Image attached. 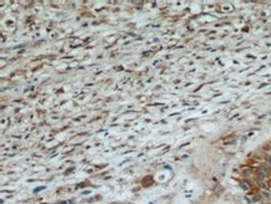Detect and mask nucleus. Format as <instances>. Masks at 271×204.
I'll return each instance as SVG.
<instances>
[{
  "instance_id": "f257e3e1",
  "label": "nucleus",
  "mask_w": 271,
  "mask_h": 204,
  "mask_svg": "<svg viewBox=\"0 0 271 204\" xmlns=\"http://www.w3.org/2000/svg\"><path fill=\"white\" fill-rule=\"evenodd\" d=\"M257 173L262 177H269L270 176V168H269L266 164H261V165H259V168H257Z\"/></svg>"
},
{
  "instance_id": "f03ea898",
  "label": "nucleus",
  "mask_w": 271,
  "mask_h": 204,
  "mask_svg": "<svg viewBox=\"0 0 271 204\" xmlns=\"http://www.w3.org/2000/svg\"><path fill=\"white\" fill-rule=\"evenodd\" d=\"M243 188H244V189H250L251 186H250V183H249V182H244V183H243Z\"/></svg>"
},
{
  "instance_id": "7ed1b4c3",
  "label": "nucleus",
  "mask_w": 271,
  "mask_h": 204,
  "mask_svg": "<svg viewBox=\"0 0 271 204\" xmlns=\"http://www.w3.org/2000/svg\"><path fill=\"white\" fill-rule=\"evenodd\" d=\"M260 199H261V195H260V194H255L254 198H252V200H254V202H259Z\"/></svg>"
},
{
  "instance_id": "20e7f679",
  "label": "nucleus",
  "mask_w": 271,
  "mask_h": 204,
  "mask_svg": "<svg viewBox=\"0 0 271 204\" xmlns=\"http://www.w3.org/2000/svg\"><path fill=\"white\" fill-rule=\"evenodd\" d=\"M266 162L269 163V164H271V154H269V156H266Z\"/></svg>"
},
{
  "instance_id": "39448f33",
  "label": "nucleus",
  "mask_w": 271,
  "mask_h": 204,
  "mask_svg": "<svg viewBox=\"0 0 271 204\" xmlns=\"http://www.w3.org/2000/svg\"><path fill=\"white\" fill-rule=\"evenodd\" d=\"M264 149H265V151H271V147L269 146V144H266L265 147H264Z\"/></svg>"
},
{
  "instance_id": "423d86ee",
  "label": "nucleus",
  "mask_w": 271,
  "mask_h": 204,
  "mask_svg": "<svg viewBox=\"0 0 271 204\" xmlns=\"http://www.w3.org/2000/svg\"><path fill=\"white\" fill-rule=\"evenodd\" d=\"M262 194L265 195L266 198H270V193H267V192H264V193H262Z\"/></svg>"
}]
</instances>
